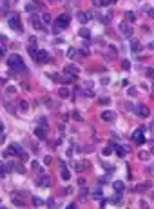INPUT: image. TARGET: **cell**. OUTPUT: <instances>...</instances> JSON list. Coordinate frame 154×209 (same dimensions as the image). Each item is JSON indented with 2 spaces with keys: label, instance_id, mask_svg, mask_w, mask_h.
Here are the masks:
<instances>
[{
  "label": "cell",
  "instance_id": "6da1fadb",
  "mask_svg": "<svg viewBox=\"0 0 154 209\" xmlns=\"http://www.w3.org/2000/svg\"><path fill=\"white\" fill-rule=\"evenodd\" d=\"M8 66L11 67L13 71H16V73H20V71H25L24 60H22V57H20V55H11V57L8 58Z\"/></svg>",
  "mask_w": 154,
  "mask_h": 209
},
{
  "label": "cell",
  "instance_id": "7a4b0ae2",
  "mask_svg": "<svg viewBox=\"0 0 154 209\" xmlns=\"http://www.w3.org/2000/svg\"><path fill=\"white\" fill-rule=\"evenodd\" d=\"M69 26V15L67 13H62L56 20H55V24H53V33H60L62 29H65Z\"/></svg>",
  "mask_w": 154,
  "mask_h": 209
},
{
  "label": "cell",
  "instance_id": "3957f363",
  "mask_svg": "<svg viewBox=\"0 0 154 209\" xmlns=\"http://www.w3.org/2000/svg\"><path fill=\"white\" fill-rule=\"evenodd\" d=\"M8 155H16V157H20L22 160H27V155L24 153V149H22V147H20L18 144H11V146H9V149L4 153V157H8Z\"/></svg>",
  "mask_w": 154,
  "mask_h": 209
},
{
  "label": "cell",
  "instance_id": "277c9868",
  "mask_svg": "<svg viewBox=\"0 0 154 209\" xmlns=\"http://www.w3.org/2000/svg\"><path fill=\"white\" fill-rule=\"evenodd\" d=\"M8 22H9V28H11V29H15L16 33H22V31H24V28H22V22H20V15H18V13L11 15V17L8 18Z\"/></svg>",
  "mask_w": 154,
  "mask_h": 209
},
{
  "label": "cell",
  "instance_id": "5b68a950",
  "mask_svg": "<svg viewBox=\"0 0 154 209\" xmlns=\"http://www.w3.org/2000/svg\"><path fill=\"white\" fill-rule=\"evenodd\" d=\"M132 140L136 144H145V127H138V129L132 133Z\"/></svg>",
  "mask_w": 154,
  "mask_h": 209
},
{
  "label": "cell",
  "instance_id": "8992f818",
  "mask_svg": "<svg viewBox=\"0 0 154 209\" xmlns=\"http://www.w3.org/2000/svg\"><path fill=\"white\" fill-rule=\"evenodd\" d=\"M132 31H134V29H132L131 24H127V22H122V24H120V33H122L125 38H131V37H132Z\"/></svg>",
  "mask_w": 154,
  "mask_h": 209
},
{
  "label": "cell",
  "instance_id": "52a82bcc",
  "mask_svg": "<svg viewBox=\"0 0 154 209\" xmlns=\"http://www.w3.org/2000/svg\"><path fill=\"white\" fill-rule=\"evenodd\" d=\"M36 37H29V40H27V51H29V55L31 57H36Z\"/></svg>",
  "mask_w": 154,
  "mask_h": 209
},
{
  "label": "cell",
  "instance_id": "ba28073f",
  "mask_svg": "<svg viewBox=\"0 0 154 209\" xmlns=\"http://www.w3.org/2000/svg\"><path fill=\"white\" fill-rule=\"evenodd\" d=\"M35 62H36V64H45V62H49V53L44 51V49H40V51L36 53V57H35Z\"/></svg>",
  "mask_w": 154,
  "mask_h": 209
},
{
  "label": "cell",
  "instance_id": "9c48e42d",
  "mask_svg": "<svg viewBox=\"0 0 154 209\" xmlns=\"http://www.w3.org/2000/svg\"><path fill=\"white\" fill-rule=\"evenodd\" d=\"M136 113H138V117H142V118H145V117H149V107H147V106H142V104H140V106L136 107Z\"/></svg>",
  "mask_w": 154,
  "mask_h": 209
},
{
  "label": "cell",
  "instance_id": "30bf717a",
  "mask_svg": "<svg viewBox=\"0 0 154 209\" xmlns=\"http://www.w3.org/2000/svg\"><path fill=\"white\" fill-rule=\"evenodd\" d=\"M35 135H36V138L44 140L45 137H47V129H45V126H44V127H42V126H40V127H36V129H35Z\"/></svg>",
  "mask_w": 154,
  "mask_h": 209
},
{
  "label": "cell",
  "instance_id": "8fae6325",
  "mask_svg": "<svg viewBox=\"0 0 154 209\" xmlns=\"http://www.w3.org/2000/svg\"><path fill=\"white\" fill-rule=\"evenodd\" d=\"M151 186H152L151 182H143V184H138V186L134 187V191H136V193H143V191H149V189H151Z\"/></svg>",
  "mask_w": 154,
  "mask_h": 209
},
{
  "label": "cell",
  "instance_id": "7c38bea8",
  "mask_svg": "<svg viewBox=\"0 0 154 209\" xmlns=\"http://www.w3.org/2000/svg\"><path fill=\"white\" fill-rule=\"evenodd\" d=\"M91 13H87V11H80L78 13V20H80V22H82V24H85V22H89V20H91Z\"/></svg>",
  "mask_w": 154,
  "mask_h": 209
},
{
  "label": "cell",
  "instance_id": "4fadbf2b",
  "mask_svg": "<svg viewBox=\"0 0 154 209\" xmlns=\"http://www.w3.org/2000/svg\"><path fill=\"white\" fill-rule=\"evenodd\" d=\"M60 167H62V175H60V177H62V180H65V182H67V180L71 178V173H69V169L65 167V164H64V162H60Z\"/></svg>",
  "mask_w": 154,
  "mask_h": 209
},
{
  "label": "cell",
  "instance_id": "5bb4252c",
  "mask_svg": "<svg viewBox=\"0 0 154 209\" xmlns=\"http://www.w3.org/2000/svg\"><path fill=\"white\" fill-rule=\"evenodd\" d=\"M100 117H102V120H105V122H111V120H114V118H116V115L112 113V111H103L102 115H100Z\"/></svg>",
  "mask_w": 154,
  "mask_h": 209
},
{
  "label": "cell",
  "instance_id": "9a60e30c",
  "mask_svg": "<svg viewBox=\"0 0 154 209\" xmlns=\"http://www.w3.org/2000/svg\"><path fill=\"white\" fill-rule=\"evenodd\" d=\"M33 28H35L36 31H44V33H45V31H47V29H45V28H44V24H42V22H40V20H38L36 17H35V18H33Z\"/></svg>",
  "mask_w": 154,
  "mask_h": 209
},
{
  "label": "cell",
  "instance_id": "2e32d148",
  "mask_svg": "<svg viewBox=\"0 0 154 209\" xmlns=\"http://www.w3.org/2000/svg\"><path fill=\"white\" fill-rule=\"evenodd\" d=\"M140 49H142V44H140V40H136V38H131V51L138 53Z\"/></svg>",
  "mask_w": 154,
  "mask_h": 209
},
{
  "label": "cell",
  "instance_id": "e0dca14e",
  "mask_svg": "<svg viewBox=\"0 0 154 209\" xmlns=\"http://www.w3.org/2000/svg\"><path fill=\"white\" fill-rule=\"evenodd\" d=\"M111 146H112V147H114V151H116V155H118V157H120V158H123V157H125V149H123V147H122V146H120V144H114V142H112Z\"/></svg>",
  "mask_w": 154,
  "mask_h": 209
},
{
  "label": "cell",
  "instance_id": "ac0fdd59",
  "mask_svg": "<svg viewBox=\"0 0 154 209\" xmlns=\"http://www.w3.org/2000/svg\"><path fill=\"white\" fill-rule=\"evenodd\" d=\"M65 73H69V75H78V73H80V69H78V67L76 66H73V64H69V66H65Z\"/></svg>",
  "mask_w": 154,
  "mask_h": 209
},
{
  "label": "cell",
  "instance_id": "d6986e66",
  "mask_svg": "<svg viewBox=\"0 0 154 209\" xmlns=\"http://www.w3.org/2000/svg\"><path fill=\"white\" fill-rule=\"evenodd\" d=\"M112 187H114V191L116 193H123V189H125V186H123V182H114V184H112Z\"/></svg>",
  "mask_w": 154,
  "mask_h": 209
},
{
  "label": "cell",
  "instance_id": "ffe728a7",
  "mask_svg": "<svg viewBox=\"0 0 154 209\" xmlns=\"http://www.w3.org/2000/svg\"><path fill=\"white\" fill-rule=\"evenodd\" d=\"M9 4H11V0H2V15L4 17L8 15V11H9Z\"/></svg>",
  "mask_w": 154,
  "mask_h": 209
},
{
  "label": "cell",
  "instance_id": "44dd1931",
  "mask_svg": "<svg viewBox=\"0 0 154 209\" xmlns=\"http://www.w3.org/2000/svg\"><path fill=\"white\" fill-rule=\"evenodd\" d=\"M58 95L62 97V98H67V97L71 95V93H69V89H67V87H60V89H58Z\"/></svg>",
  "mask_w": 154,
  "mask_h": 209
},
{
  "label": "cell",
  "instance_id": "7402d4cb",
  "mask_svg": "<svg viewBox=\"0 0 154 209\" xmlns=\"http://www.w3.org/2000/svg\"><path fill=\"white\" fill-rule=\"evenodd\" d=\"M78 33H80V37H82V38H89V37H91V31L87 29V28H82Z\"/></svg>",
  "mask_w": 154,
  "mask_h": 209
},
{
  "label": "cell",
  "instance_id": "603a6c76",
  "mask_svg": "<svg viewBox=\"0 0 154 209\" xmlns=\"http://www.w3.org/2000/svg\"><path fill=\"white\" fill-rule=\"evenodd\" d=\"M138 158L143 160V162H147V160H149V151H140V153H138Z\"/></svg>",
  "mask_w": 154,
  "mask_h": 209
},
{
  "label": "cell",
  "instance_id": "cb8c5ba5",
  "mask_svg": "<svg viewBox=\"0 0 154 209\" xmlns=\"http://www.w3.org/2000/svg\"><path fill=\"white\" fill-rule=\"evenodd\" d=\"M33 206H35V207H42L44 206V200L38 198V197H33Z\"/></svg>",
  "mask_w": 154,
  "mask_h": 209
},
{
  "label": "cell",
  "instance_id": "d4e9b609",
  "mask_svg": "<svg viewBox=\"0 0 154 209\" xmlns=\"http://www.w3.org/2000/svg\"><path fill=\"white\" fill-rule=\"evenodd\" d=\"M13 204H15V206H18V207H25V206H27L24 200H20V198H16V197L13 198Z\"/></svg>",
  "mask_w": 154,
  "mask_h": 209
},
{
  "label": "cell",
  "instance_id": "484cf974",
  "mask_svg": "<svg viewBox=\"0 0 154 209\" xmlns=\"http://www.w3.org/2000/svg\"><path fill=\"white\" fill-rule=\"evenodd\" d=\"M125 18L129 20V22H134V20H136V15H134L132 11H127V13H125Z\"/></svg>",
  "mask_w": 154,
  "mask_h": 209
},
{
  "label": "cell",
  "instance_id": "4316f807",
  "mask_svg": "<svg viewBox=\"0 0 154 209\" xmlns=\"http://www.w3.org/2000/svg\"><path fill=\"white\" fill-rule=\"evenodd\" d=\"M76 55H78V51H76L75 48H71V49L67 51V57H69V58H76Z\"/></svg>",
  "mask_w": 154,
  "mask_h": 209
},
{
  "label": "cell",
  "instance_id": "83f0119b",
  "mask_svg": "<svg viewBox=\"0 0 154 209\" xmlns=\"http://www.w3.org/2000/svg\"><path fill=\"white\" fill-rule=\"evenodd\" d=\"M145 75L149 77V78H154V67H147V69H145Z\"/></svg>",
  "mask_w": 154,
  "mask_h": 209
},
{
  "label": "cell",
  "instance_id": "f1b7e54d",
  "mask_svg": "<svg viewBox=\"0 0 154 209\" xmlns=\"http://www.w3.org/2000/svg\"><path fill=\"white\" fill-rule=\"evenodd\" d=\"M120 195H122V193H118L116 197H112V200H111V202H112V204H114V206H118L120 202H122V197H120Z\"/></svg>",
  "mask_w": 154,
  "mask_h": 209
},
{
  "label": "cell",
  "instance_id": "f546056e",
  "mask_svg": "<svg viewBox=\"0 0 154 209\" xmlns=\"http://www.w3.org/2000/svg\"><path fill=\"white\" fill-rule=\"evenodd\" d=\"M20 109H22V111H27V109H29V104L25 102V100H20Z\"/></svg>",
  "mask_w": 154,
  "mask_h": 209
},
{
  "label": "cell",
  "instance_id": "4dcf8cb0",
  "mask_svg": "<svg viewBox=\"0 0 154 209\" xmlns=\"http://www.w3.org/2000/svg\"><path fill=\"white\" fill-rule=\"evenodd\" d=\"M71 115H73V118H75V120H78V122H82V120H84V118H82V115H80L78 111H73Z\"/></svg>",
  "mask_w": 154,
  "mask_h": 209
},
{
  "label": "cell",
  "instance_id": "1f68e13d",
  "mask_svg": "<svg viewBox=\"0 0 154 209\" xmlns=\"http://www.w3.org/2000/svg\"><path fill=\"white\" fill-rule=\"evenodd\" d=\"M92 4L94 6H105V4H109V0H92Z\"/></svg>",
  "mask_w": 154,
  "mask_h": 209
},
{
  "label": "cell",
  "instance_id": "d6a6232c",
  "mask_svg": "<svg viewBox=\"0 0 154 209\" xmlns=\"http://www.w3.org/2000/svg\"><path fill=\"white\" fill-rule=\"evenodd\" d=\"M112 149H114L112 146H111V147H103V155H105V157H109V155L112 153Z\"/></svg>",
  "mask_w": 154,
  "mask_h": 209
},
{
  "label": "cell",
  "instance_id": "836d02e7",
  "mask_svg": "<svg viewBox=\"0 0 154 209\" xmlns=\"http://www.w3.org/2000/svg\"><path fill=\"white\" fill-rule=\"evenodd\" d=\"M40 184H42V186H45V187H47V186L51 184V178H49V177H45L44 180H40Z\"/></svg>",
  "mask_w": 154,
  "mask_h": 209
},
{
  "label": "cell",
  "instance_id": "e575fe53",
  "mask_svg": "<svg viewBox=\"0 0 154 209\" xmlns=\"http://www.w3.org/2000/svg\"><path fill=\"white\" fill-rule=\"evenodd\" d=\"M42 18H44V22H45V24H49V22H51V15H49V13H44Z\"/></svg>",
  "mask_w": 154,
  "mask_h": 209
},
{
  "label": "cell",
  "instance_id": "d590c367",
  "mask_svg": "<svg viewBox=\"0 0 154 209\" xmlns=\"http://www.w3.org/2000/svg\"><path fill=\"white\" fill-rule=\"evenodd\" d=\"M98 102H100V104H102V106H107V104H109V102H111V98H107V97H103V98H100V100H98Z\"/></svg>",
  "mask_w": 154,
  "mask_h": 209
},
{
  "label": "cell",
  "instance_id": "8d00e7d4",
  "mask_svg": "<svg viewBox=\"0 0 154 209\" xmlns=\"http://www.w3.org/2000/svg\"><path fill=\"white\" fill-rule=\"evenodd\" d=\"M13 167H15V169H16L18 173H25V169H24V167L20 166V164H13Z\"/></svg>",
  "mask_w": 154,
  "mask_h": 209
},
{
  "label": "cell",
  "instance_id": "74e56055",
  "mask_svg": "<svg viewBox=\"0 0 154 209\" xmlns=\"http://www.w3.org/2000/svg\"><path fill=\"white\" fill-rule=\"evenodd\" d=\"M147 17H149V18H154V8H149V9H147Z\"/></svg>",
  "mask_w": 154,
  "mask_h": 209
},
{
  "label": "cell",
  "instance_id": "f35d334b",
  "mask_svg": "<svg viewBox=\"0 0 154 209\" xmlns=\"http://www.w3.org/2000/svg\"><path fill=\"white\" fill-rule=\"evenodd\" d=\"M92 197L94 198H102V189H96L94 193H92Z\"/></svg>",
  "mask_w": 154,
  "mask_h": 209
},
{
  "label": "cell",
  "instance_id": "ab89813d",
  "mask_svg": "<svg viewBox=\"0 0 154 209\" xmlns=\"http://www.w3.org/2000/svg\"><path fill=\"white\" fill-rule=\"evenodd\" d=\"M5 93H8V95H13V93H15V87H13V86L5 87Z\"/></svg>",
  "mask_w": 154,
  "mask_h": 209
},
{
  "label": "cell",
  "instance_id": "60d3db41",
  "mask_svg": "<svg viewBox=\"0 0 154 209\" xmlns=\"http://www.w3.org/2000/svg\"><path fill=\"white\" fill-rule=\"evenodd\" d=\"M49 207H55V198H47V202H45Z\"/></svg>",
  "mask_w": 154,
  "mask_h": 209
},
{
  "label": "cell",
  "instance_id": "b9f144b4",
  "mask_svg": "<svg viewBox=\"0 0 154 209\" xmlns=\"http://www.w3.org/2000/svg\"><path fill=\"white\" fill-rule=\"evenodd\" d=\"M122 67H123V69L127 71V69H131V64H129V62L125 60V62H122Z\"/></svg>",
  "mask_w": 154,
  "mask_h": 209
},
{
  "label": "cell",
  "instance_id": "7bdbcfd3",
  "mask_svg": "<svg viewBox=\"0 0 154 209\" xmlns=\"http://www.w3.org/2000/svg\"><path fill=\"white\" fill-rule=\"evenodd\" d=\"M25 9H27L29 13H33V11H35V6H29V4H27V6H25Z\"/></svg>",
  "mask_w": 154,
  "mask_h": 209
},
{
  "label": "cell",
  "instance_id": "ee69618b",
  "mask_svg": "<svg viewBox=\"0 0 154 209\" xmlns=\"http://www.w3.org/2000/svg\"><path fill=\"white\" fill-rule=\"evenodd\" d=\"M129 95H131V97L136 95V89H134V87H131V89H129Z\"/></svg>",
  "mask_w": 154,
  "mask_h": 209
},
{
  "label": "cell",
  "instance_id": "f6af8a7d",
  "mask_svg": "<svg viewBox=\"0 0 154 209\" xmlns=\"http://www.w3.org/2000/svg\"><path fill=\"white\" fill-rule=\"evenodd\" d=\"M149 48H151V49H154V42H151V44H149Z\"/></svg>",
  "mask_w": 154,
  "mask_h": 209
},
{
  "label": "cell",
  "instance_id": "bcb514c9",
  "mask_svg": "<svg viewBox=\"0 0 154 209\" xmlns=\"http://www.w3.org/2000/svg\"><path fill=\"white\" fill-rule=\"evenodd\" d=\"M151 131H154V120H152V124H151Z\"/></svg>",
  "mask_w": 154,
  "mask_h": 209
},
{
  "label": "cell",
  "instance_id": "7dc6e473",
  "mask_svg": "<svg viewBox=\"0 0 154 209\" xmlns=\"http://www.w3.org/2000/svg\"><path fill=\"white\" fill-rule=\"evenodd\" d=\"M49 2H60V0H49Z\"/></svg>",
  "mask_w": 154,
  "mask_h": 209
},
{
  "label": "cell",
  "instance_id": "c3c4849f",
  "mask_svg": "<svg viewBox=\"0 0 154 209\" xmlns=\"http://www.w3.org/2000/svg\"><path fill=\"white\" fill-rule=\"evenodd\" d=\"M109 2H118V0H109Z\"/></svg>",
  "mask_w": 154,
  "mask_h": 209
},
{
  "label": "cell",
  "instance_id": "681fc988",
  "mask_svg": "<svg viewBox=\"0 0 154 209\" xmlns=\"http://www.w3.org/2000/svg\"><path fill=\"white\" fill-rule=\"evenodd\" d=\"M33 2H38V0H33Z\"/></svg>",
  "mask_w": 154,
  "mask_h": 209
}]
</instances>
